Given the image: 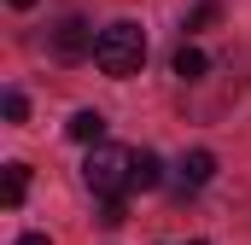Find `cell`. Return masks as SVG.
I'll list each match as a JSON object with an SVG mask.
<instances>
[{
	"mask_svg": "<svg viewBox=\"0 0 251 245\" xmlns=\"http://www.w3.org/2000/svg\"><path fill=\"white\" fill-rule=\"evenodd\" d=\"M82 187H88L94 198H128V193H134V152L100 140V146L88 152V164H82Z\"/></svg>",
	"mask_w": 251,
	"mask_h": 245,
	"instance_id": "2",
	"label": "cell"
},
{
	"mask_svg": "<svg viewBox=\"0 0 251 245\" xmlns=\"http://www.w3.org/2000/svg\"><path fill=\"white\" fill-rule=\"evenodd\" d=\"M216 18H222V6H216V0H199V6L187 12V24H181V29H187V35H199V29H210Z\"/></svg>",
	"mask_w": 251,
	"mask_h": 245,
	"instance_id": "9",
	"label": "cell"
},
{
	"mask_svg": "<svg viewBox=\"0 0 251 245\" xmlns=\"http://www.w3.org/2000/svg\"><path fill=\"white\" fill-rule=\"evenodd\" d=\"M24 117H29V99L18 88H6V122H24Z\"/></svg>",
	"mask_w": 251,
	"mask_h": 245,
	"instance_id": "10",
	"label": "cell"
},
{
	"mask_svg": "<svg viewBox=\"0 0 251 245\" xmlns=\"http://www.w3.org/2000/svg\"><path fill=\"white\" fill-rule=\"evenodd\" d=\"M94 29L82 24V18H64V24H53V59H64V64H76V59H94Z\"/></svg>",
	"mask_w": 251,
	"mask_h": 245,
	"instance_id": "3",
	"label": "cell"
},
{
	"mask_svg": "<svg viewBox=\"0 0 251 245\" xmlns=\"http://www.w3.org/2000/svg\"><path fill=\"white\" fill-rule=\"evenodd\" d=\"M18 245H53V240H47V234H24Z\"/></svg>",
	"mask_w": 251,
	"mask_h": 245,
	"instance_id": "11",
	"label": "cell"
},
{
	"mask_svg": "<svg viewBox=\"0 0 251 245\" xmlns=\"http://www.w3.org/2000/svg\"><path fill=\"white\" fill-rule=\"evenodd\" d=\"M176 245H204V240H176Z\"/></svg>",
	"mask_w": 251,
	"mask_h": 245,
	"instance_id": "13",
	"label": "cell"
},
{
	"mask_svg": "<svg viewBox=\"0 0 251 245\" xmlns=\"http://www.w3.org/2000/svg\"><path fill=\"white\" fill-rule=\"evenodd\" d=\"M170 70H176L181 82H199V76L210 70V59H204V53H199L193 41H181V47H176V59H170Z\"/></svg>",
	"mask_w": 251,
	"mask_h": 245,
	"instance_id": "7",
	"label": "cell"
},
{
	"mask_svg": "<svg viewBox=\"0 0 251 245\" xmlns=\"http://www.w3.org/2000/svg\"><path fill=\"white\" fill-rule=\"evenodd\" d=\"M64 134L82 140V146H100V140H105V117H100V111H76V117L64 122Z\"/></svg>",
	"mask_w": 251,
	"mask_h": 245,
	"instance_id": "6",
	"label": "cell"
},
{
	"mask_svg": "<svg viewBox=\"0 0 251 245\" xmlns=\"http://www.w3.org/2000/svg\"><path fill=\"white\" fill-rule=\"evenodd\" d=\"M94 64H100L111 82H128V76H140V64H146V29H140L134 18H117V24H105V29H100V41H94Z\"/></svg>",
	"mask_w": 251,
	"mask_h": 245,
	"instance_id": "1",
	"label": "cell"
},
{
	"mask_svg": "<svg viewBox=\"0 0 251 245\" xmlns=\"http://www.w3.org/2000/svg\"><path fill=\"white\" fill-rule=\"evenodd\" d=\"M210 175H216V158H210V152H187V158L176 164V175H170V187H176L181 198H193L199 187H210Z\"/></svg>",
	"mask_w": 251,
	"mask_h": 245,
	"instance_id": "4",
	"label": "cell"
},
{
	"mask_svg": "<svg viewBox=\"0 0 251 245\" xmlns=\"http://www.w3.org/2000/svg\"><path fill=\"white\" fill-rule=\"evenodd\" d=\"M6 6H18V12H29V6H35V0H6Z\"/></svg>",
	"mask_w": 251,
	"mask_h": 245,
	"instance_id": "12",
	"label": "cell"
},
{
	"mask_svg": "<svg viewBox=\"0 0 251 245\" xmlns=\"http://www.w3.org/2000/svg\"><path fill=\"white\" fill-rule=\"evenodd\" d=\"M24 193H29V170H24V164H6V175H0V204H6V210H18V204H24Z\"/></svg>",
	"mask_w": 251,
	"mask_h": 245,
	"instance_id": "8",
	"label": "cell"
},
{
	"mask_svg": "<svg viewBox=\"0 0 251 245\" xmlns=\"http://www.w3.org/2000/svg\"><path fill=\"white\" fill-rule=\"evenodd\" d=\"M152 187H164V158L158 152H134V193H152Z\"/></svg>",
	"mask_w": 251,
	"mask_h": 245,
	"instance_id": "5",
	"label": "cell"
}]
</instances>
